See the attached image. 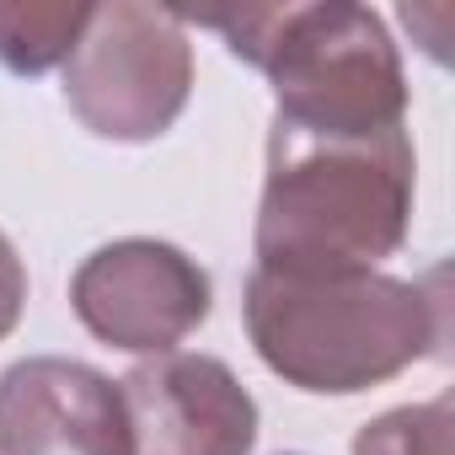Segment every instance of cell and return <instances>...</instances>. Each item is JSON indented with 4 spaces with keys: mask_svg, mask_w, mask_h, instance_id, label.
<instances>
[{
    "mask_svg": "<svg viewBox=\"0 0 455 455\" xmlns=\"http://www.w3.org/2000/svg\"><path fill=\"white\" fill-rule=\"evenodd\" d=\"M412 140H327L274 124L258 204V268L268 274H370L412 225Z\"/></svg>",
    "mask_w": 455,
    "mask_h": 455,
    "instance_id": "6da1fadb",
    "label": "cell"
},
{
    "mask_svg": "<svg viewBox=\"0 0 455 455\" xmlns=\"http://www.w3.org/2000/svg\"><path fill=\"white\" fill-rule=\"evenodd\" d=\"M247 332L258 359L316 396L370 391L439 354L444 300L434 284L370 274H268L247 279Z\"/></svg>",
    "mask_w": 455,
    "mask_h": 455,
    "instance_id": "7a4b0ae2",
    "label": "cell"
},
{
    "mask_svg": "<svg viewBox=\"0 0 455 455\" xmlns=\"http://www.w3.org/2000/svg\"><path fill=\"white\" fill-rule=\"evenodd\" d=\"M236 60L274 86V124L327 140H375L407 129V76L386 22L370 6H242L198 12Z\"/></svg>",
    "mask_w": 455,
    "mask_h": 455,
    "instance_id": "3957f363",
    "label": "cell"
},
{
    "mask_svg": "<svg viewBox=\"0 0 455 455\" xmlns=\"http://www.w3.org/2000/svg\"><path fill=\"white\" fill-rule=\"evenodd\" d=\"M188 92L193 44L182 12L140 0L92 6V22L65 60V102L97 140H161L188 108Z\"/></svg>",
    "mask_w": 455,
    "mask_h": 455,
    "instance_id": "277c9868",
    "label": "cell"
},
{
    "mask_svg": "<svg viewBox=\"0 0 455 455\" xmlns=\"http://www.w3.org/2000/svg\"><path fill=\"white\" fill-rule=\"evenodd\" d=\"M70 306L97 343L156 359V354H177V343L204 327L214 306V284L182 247L124 236L97 247L76 268Z\"/></svg>",
    "mask_w": 455,
    "mask_h": 455,
    "instance_id": "5b68a950",
    "label": "cell"
},
{
    "mask_svg": "<svg viewBox=\"0 0 455 455\" xmlns=\"http://www.w3.org/2000/svg\"><path fill=\"white\" fill-rule=\"evenodd\" d=\"M134 455H252L258 402L214 354H156L124 380Z\"/></svg>",
    "mask_w": 455,
    "mask_h": 455,
    "instance_id": "8992f818",
    "label": "cell"
},
{
    "mask_svg": "<svg viewBox=\"0 0 455 455\" xmlns=\"http://www.w3.org/2000/svg\"><path fill=\"white\" fill-rule=\"evenodd\" d=\"M0 455H134L118 380L81 359H22L0 375Z\"/></svg>",
    "mask_w": 455,
    "mask_h": 455,
    "instance_id": "52a82bcc",
    "label": "cell"
},
{
    "mask_svg": "<svg viewBox=\"0 0 455 455\" xmlns=\"http://www.w3.org/2000/svg\"><path fill=\"white\" fill-rule=\"evenodd\" d=\"M92 22V6H28V0H0V65L17 76H44L65 65Z\"/></svg>",
    "mask_w": 455,
    "mask_h": 455,
    "instance_id": "ba28073f",
    "label": "cell"
},
{
    "mask_svg": "<svg viewBox=\"0 0 455 455\" xmlns=\"http://www.w3.org/2000/svg\"><path fill=\"white\" fill-rule=\"evenodd\" d=\"M354 455H455L450 396H434V402H423V407L380 412L375 423L359 428Z\"/></svg>",
    "mask_w": 455,
    "mask_h": 455,
    "instance_id": "9c48e42d",
    "label": "cell"
},
{
    "mask_svg": "<svg viewBox=\"0 0 455 455\" xmlns=\"http://www.w3.org/2000/svg\"><path fill=\"white\" fill-rule=\"evenodd\" d=\"M22 306H28V268L12 247V236L0 231V343H6L22 322Z\"/></svg>",
    "mask_w": 455,
    "mask_h": 455,
    "instance_id": "30bf717a",
    "label": "cell"
}]
</instances>
